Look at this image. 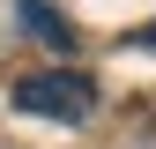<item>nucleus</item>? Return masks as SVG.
Here are the masks:
<instances>
[{
    "mask_svg": "<svg viewBox=\"0 0 156 149\" xmlns=\"http://www.w3.org/2000/svg\"><path fill=\"white\" fill-rule=\"evenodd\" d=\"M23 119H60V127H89L97 119V82L82 67H37L8 89Z\"/></svg>",
    "mask_w": 156,
    "mask_h": 149,
    "instance_id": "obj_1",
    "label": "nucleus"
},
{
    "mask_svg": "<svg viewBox=\"0 0 156 149\" xmlns=\"http://www.w3.org/2000/svg\"><path fill=\"white\" fill-rule=\"evenodd\" d=\"M15 15H23V23H30L37 37H52V45H60V52H67V23H60V15H52V8H45V0H15Z\"/></svg>",
    "mask_w": 156,
    "mask_h": 149,
    "instance_id": "obj_2",
    "label": "nucleus"
},
{
    "mask_svg": "<svg viewBox=\"0 0 156 149\" xmlns=\"http://www.w3.org/2000/svg\"><path fill=\"white\" fill-rule=\"evenodd\" d=\"M126 45H134V52H156V23H141V30L126 37Z\"/></svg>",
    "mask_w": 156,
    "mask_h": 149,
    "instance_id": "obj_3",
    "label": "nucleus"
}]
</instances>
